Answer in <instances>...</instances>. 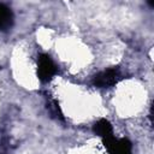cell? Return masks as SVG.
<instances>
[{"label":"cell","mask_w":154,"mask_h":154,"mask_svg":"<svg viewBox=\"0 0 154 154\" xmlns=\"http://www.w3.org/2000/svg\"><path fill=\"white\" fill-rule=\"evenodd\" d=\"M58 69L54 61L47 54H41L37 60V76L42 82L51 81L57 73Z\"/></svg>","instance_id":"1"},{"label":"cell","mask_w":154,"mask_h":154,"mask_svg":"<svg viewBox=\"0 0 154 154\" xmlns=\"http://www.w3.org/2000/svg\"><path fill=\"white\" fill-rule=\"evenodd\" d=\"M120 78H122L120 71L116 67H112V69H107V70L97 73L94 77L93 83L99 88H108V87H112L116 83H118V81Z\"/></svg>","instance_id":"2"},{"label":"cell","mask_w":154,"mask_h":154,"mask_svg":"<svg viewBox=\"0 0 154 154\" xmlns=\"http://www.w3.org/2000/svg\"><path fill=\"white\" fill-rule=\"evenodd\" d=\"M103 143L109 154H131V143L126 138L117 140L114 136H109L103 140Z\"/></svg>","instance_id":"3"},{"label":"cell","mask_w":154,"mask_h":154,"mask_svg":"<svg viewBox=\"0 0 154 154\" xmlns=\"http://www.w3.org/2000/svg\"><path fill=\"white\" fill-rule=\"evenodd\" d=\"M13 13L10 7L0 2V31H8L13 26Z\"/></svg>","instance_id":"4"},{"label":"cell","mask_w":154,"mask_h":154,"mask_svg":"<svg viewBox=\"0 0 154 154\" xmlns=\"http://www.w3.org/2000/svg\"><path fill=\"white\" fill-rule=\"evenodd\" d=\"M94 132L96 135H99L102 140H105V138H107L109 136H113L112 126H111L109 122L106 120V119H101L97 123H95V125H94Z\"/></svg>","instance_id":"5"},{"label":"cell","mask_w":154,"mask_h":154,"mask_svg":"<svg viewBox=\"0 0 154 154\" xmlns=\"http://www.w3.org/2000/svg\"><path fill=\"white\" fill-rule=\"evenodd\" d=\"M48 108H49V111H51V113H52L53 116H55L57 118L59 117L60 119H63V114H61V112H60V109H59V105H58L57 101H52V102L48 105Z\"/></svg>","instance_id":"6"}]
</instances>
